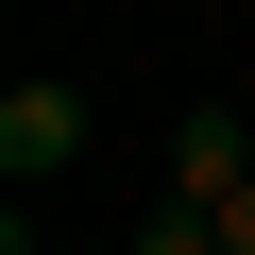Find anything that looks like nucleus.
<instances>
[{
	"instance_id": "obj_4",
	"label": "nucleus",
	"mask_w": 255,
	"mask_h": 255,
	"mask_svg": "<svg viewBox=\"0 0 255 255\" xmlns=\"http://www.w3.org/2000/svg\"><path fill=\"white\" fill-rule=\"evenodd\" d=\"M221 255H255V187H238V204H221Z\"/></svg>"
},
{
	"instance_id": "obj_3",
	"label": "nucleus",
	"mask_w": 255,
	"mask_h": 255,
	"mask_svg": "<svg viewBox=\"0 0 255 255\" xmlns=\"http://www.w3.org/2000/svg\"><path fill=\"white\" fill-rule=\"evenodd\" d=\"M119 255H221V204H153V221L119 238Z\"/></svg>"
},
{
	"instance_id": "obj_1",
	"label": "nucleus",
	"mask_w": 255,
	"mask_h": 255,
	"mask_svg": "<svg viewBox=\"0 0 255 255\" xmlns=\"http://www.w3.org/2000/svg\"><path fill=\"white\" fill-rule=\"evenodd\" d=\"M238 187H255V119L238 102H187L170 119V204H238Z\"/></svg>"
},
{
	"instance_id": "obj_2",
	"label": "nucleus",
	"mask_w": 255,
	"mask_h": 255,
	"mask_svg": "<svg viewBox=\"0 0 255 255\" xmlns=\"http://www.w3.org/2000/svg\"><path fill=\"white\" fill-rule=\"evenodd\" d=\"M68 153H85V102H68V85H0V170H17V187H51Z\"/></svg>"
}]
</instances>
